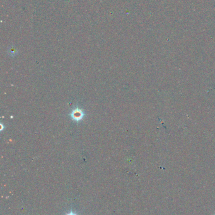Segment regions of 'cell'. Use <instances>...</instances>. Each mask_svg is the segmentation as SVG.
Returning a JSON list of instances; mask_svg holds the SVG:
<instances>
[{"label": "cell", "mask_w": 215, "mask_h": 215, "mask_svg": "<svg viewBox=\"0 0 215 215\" xmlns=\"http://www.w3.org/2000/svg\"><path fill=\"white\" fill-rule=\"evenodd\" d=\"M85 114L79 108L74 109L72 112L71 113V117L73 120L76 122H79L81 120H82Z\"/></svg>", "instance_id": "cell-1"}, {"label": "cell", "mask_w": 215, "mask_h": 215, "mask_svg": "<svg viewBox=\"0 0 215 215\" xmlns=\"http://www.w3.org/2000/svg\"><path fill=\"white\" fill-rule=\"evenodd\" d=\"M68 215H75V214H71V213H70V214H68Z\"/></svg>", "instance_id": "cell-2"}]
</instances>
